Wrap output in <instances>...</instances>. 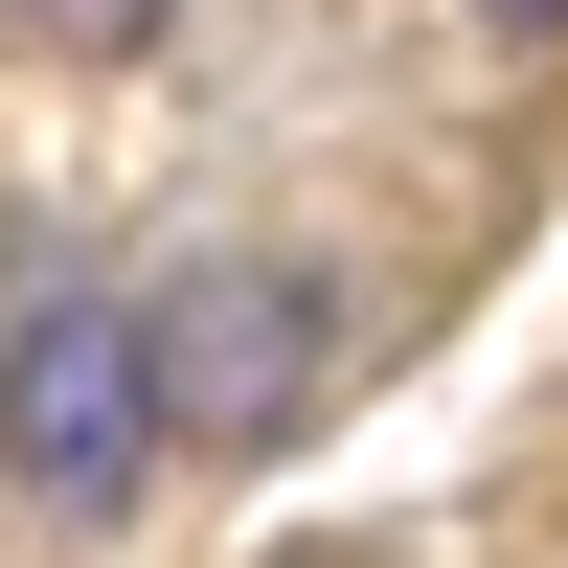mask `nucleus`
<instances>
[{
    "label": "nucleus",
    "mask_w": 568,
    "mask_h": 568,
    "mask_svg": "<svg viewBox=\"0 0 568 568\" xmlns=\"http://www.w3.org/2000/svg\"><path fill=\"white\" fill-rule=\"evenodd\" d=\"M136 342H160V455H273L318 387H342V296H318L296 251H251V273H205V296H160Z\"/></svg>",
    "instance_id": "obj_2"
},
{
    "label": "nucleus",
    "mask_w": 568,
    "mask_h": 568,
    "mask_svg": "<svg viewBox=\"0 0 568 568\" xmlns=\"http://www.w3.org/2000/svg\"><path fill=\"white\" fill-rule=\"evenodd\" d=\"M45 45H91V69H114V45H160V0H23Z\"/></svg>",
    "instance_id": "obj_3"
},
{
    "label": "nucleus",
    "mask_w": 568,
    "mask_h": 568,
    "mask_svg": "<svg viewBox=\"0 0 568 568\" xmlns=\"http://www.w3.org/2000/svg\"><path fill=\"white\" fill-rule=\"evenodd\" d=\"M0 478H23L45 524H114V500L160 478V342H136L114 296H23L0 318Z\"/></svg>",
    "instance_id": "obj_1"
},
{
    "label": "nucleus",
    "mask_w": 568,
    "mask_h": 568,
    "mask_svg": "<svg viewBox=\"0 0 568 568\" xmlns=\"http://www.w3.org/2000/svg\"><path fill=\"white\" fill-rule=\"evenodd\" d=\"M478 23H568V0H478Z\"/></svg>",
    "instance_id": "obj_4"
}]
</instances>
